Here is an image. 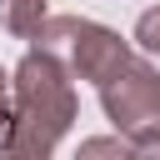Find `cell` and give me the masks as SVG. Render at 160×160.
<instances>
[{"label": "cell", "mask_w": 160, "mask_h": 160, "mask_svg": "<svg viewBox=\"0 0 160 160\" xmlns=\"http://www.w3.org/2000/svg\"><path fill=\"white\" fill-rule=\"evenodd\" d=\"M75 160H130V145L115 140V135H95L75 150Z\"/></svg>", "instance_id": "5b68a950"}, {"label": "cell", "mask_w": 160, "mask_h": 160, "mask_svg": "<svg viewBox=\"0 0 160 160\" xmlns=\"http://www.w3.org/2000/svg\"><path fill=\"white\" fill-rule=\"evenodd\" d=\"M135 45H140L145 55H160V5L135 20Z\"/></svg>", "instance_id": "8992f818"}, {"label": "cell", "mask_w": 160, "mask_h": 160, "mask_svg": "<svg viewBox=\"0 0 160 160\" xmlns=\"http://www.w3.org/2000/svg\"><path fill=\"white\" fill-rule=\"evenodd\" d=\"M35 50L55 55L70 75L90 80L95 90L135 60L130 45H125L115 30H105V25H95V20H80V15H50V20L40 25V35H35Z\"/></svg>", "instance_id": "7a4b0ae2"}, {"label": "cell", "mask_w": 160, "mask_h": 160, "mask_svg": "<svg viewBox=\"0 0 160 160\" xmlns=\"http://www.w3.org/2000/svg\"><path fill=\"white\" fill-rule=\"evenodd\" d=\"M45 20H50L45 15V0H0V25L10 35H20V40H35Z\"/></svg>", "instance_id": "277c9868"}, {"label": "cell", "mask_w": 160, "mask_h": 160, "mask_svg": "<svg viewBox=\"0 0 160 160\" xmlns=\"http://www.w3.org/2000/svg\"><path fill=\"white\" fill-rule=\"evenodd\" d=\"M0 160H50V150H35V145H20V140H15Z\"/></svg>", "instance_id": "ba28073f"}, {"label": "cell", "mask_w": 160, "mask_h": 160, "mask_svg": "<svg viewBox=\"0 0 160 160\" xmlns=\"http://www.w3.org/2000/svg\"><path fill=\"white\" fill-rule=\"evenodd\" d=\"M0 105H10V80H5V70H0Z\"/></svg>", "instance_id": "9c48e42d"}, {"label": "cell", "mask_w": 160, "mask_h": 160, "mask_svg": "<svg viewBox=\"0 0 160 160\" xmlns=\"http://www.w3.org/2000/svg\"><path fill=\"white\" fill-rule=\"evenodd\" d=\"M10 100H15V135L10 145H40L50 150L70 125H75V90H70V70L45 55V50H30L20 65H15V80H10ZM5 145V150H10Z\"/></svg>", "instance_id": "6da1fadb"}, {"label": "cell", "mask_w": 160, "mask_h": 160, "mask_svg": "<svg viewBox=\"0 0 160 160\" xmlns=\"http://www.w3.org/2000/svg\"><path fill=\"white\" fill-rule=\"evenodd\" d=\"M100 105H105V120L130 140L145 130H160V70L150 60H130L120 75L100 85Z\"/></svg>", "instance_id": "3957f363"}, {"label": "cell", "mask_w": 160, "mask_h": 160, "mask_svg": "<svg viewBox=\"0 0 160 160\" xmlns=\"http://www.w3.org/2000/svg\"><path fill=\"white\" fill-rule=\"evenodd\" d=\"M130 160H160V130H145L130 140Z\"/></svg>", "instance_id": "52a82bcc"}]
</instances>
